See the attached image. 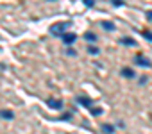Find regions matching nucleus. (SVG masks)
I'll return each mask as SVG.
<instances>
[{
	"instance_id": "f257e3e1",
	"label": "nucleus",
	"mask_w": 152,
	"mask_h": 134,
	"mask_svg": "<svg viewBox=\"0 0 152 134\" xmlns=\"http://www.w3.org/2000/svg\"><path fill=\"white\" fill-rule=\"evenodd\" d=\"M0 115H2V118H13V113L11 111H2Z\"/></svg>"
},
{
	"instance_id": "f03ea898",
	"label": "nucleus",
	"mask_w": 152,
	"mask_h": 134,
	"mask_svg": "<svg viewBox=\"0 0 152 134\" xmlns=\"http://www.w3.org/2000/svg\"><path fill=\"white\" fill-rule=\"evenodd\" d=\"M74 39H75V36H74V34H70V36L66 34V36H64V41H66V43H72Z\"/></svg>"
},
{
	"instance_id": "7ed1b4c3",
	"label": "nucleus",
	"mask_w": 152,
	"mask_h": 134,
	"mask_svg": "<svg viewBox=\"0 0 152 134\" xmlns=\"http://www.w3.org/2000/svg\"><path fill=\"white\" fill-rule=\"evenodd\" d=\"M138 63H140V64H143V66H149V64H150V63L147 61V59H141V56L138 57Z\"/></svg>"
},
{
	"instance_id": "20e7f679",
	"label": "nucleus",
	"mask_w": 152,
	"mask_h": 134,
	"mask_svg": "<svg viewBox=\"0 0 152 134\" xmlns=\"http://www.w3.org/2000/svg\"><path fill=\"white\" fill-rule=\"evenodd\" d=\"M102 25H104V27H106V29H108V31H111V29H115V25H113V23H109V22H104Z\"/></svg>"
},
{
	"instance_id": "39448f33",
	"label": "nucleus",
	"mask_w": 152,
	"mask_h": 134,
	"mask_svg": "<svg viewBox=\"0 0 152 134\" xmlns=\"http://www.w3.org/2000/svg\"><path fill=\"white\" fill-rule=\"evenodd\" d=\"M104 131H106V132H113V131H115V127H111V125H104Z\"/></svg>"
},
{
	"instance_id": "423d86ee",
	"label": "nucleus",
	"mask_w": 152,
	"mask_h": 134,
	"mask_svg": "<svg viewBox=\"0 0 152 134\" xmlns=\"http://www.w3.org/2000/svg\"><path fill=\"white\" fill-rule=\"evenodd\" d=\"M123 75H127V77H133V72H131V70H123Z\"/></svg>"
}]
</instances>
